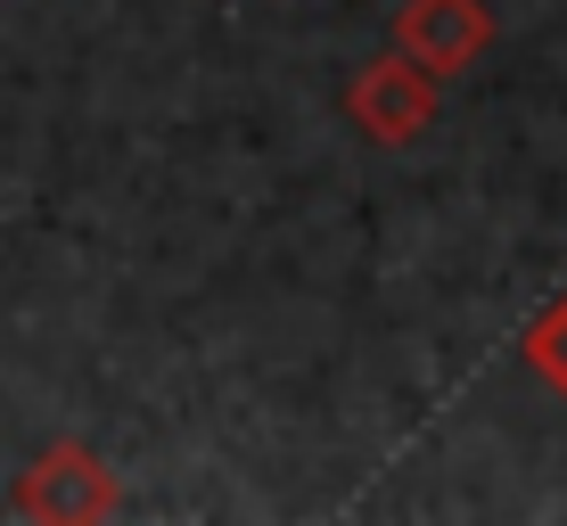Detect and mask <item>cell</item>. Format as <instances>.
Listing matches in <instances>:
<instances>
[{
	"label": "cell",
	"mask_w": 567,
	"mask_h": 526,
	"mask_svg": "<svg viewBox=\"0 0 567 526\" xmlns=\"http://www.w3.org/2000/svg\"><path fill=\"white\" fill-rule=\"evenodd\" d=\"M9 510L33 518V526H100V518L124 510V477L83 436H58L50 453H33V470H17Z\"/></svg>",
	"instance_id": "cell-1"
},
{
	"label": "cell",
	"mask_w": 567,
	"mask_h": 526,
	"mask_svg": "<svg viewBox=\"0 0 567 526\" xmlns=\"http://www.w3.org/2000/svg\"><path fill=\"white\" fill-rule=\"evenodd\" d=\"M436 115H444V83L420 74L412 58H395V50L346 74V124H354L370 148H412V141L436 132Z\"/></svg>",
	"instance_id": "cell-2"
},
{
	"label": "cell",
	"mask_w": 567,
	"mask_h": 526,
	"mask_svg": "<svg viewBox=\"0 0 567 526\" xmlns=\"http://www.w3.org/2000/svg\"><path fill=\"white\" fill-rule=\"evenodd\" d=\"M518 354H526V370H535L543 386H559V395H567V288H559L551 305H543L535 321H526Z\"/></svg>",
	"instance_id": "cell-4"
},
{
	"label": "cell",
	"mask_w": 567,
	"mask_h": 526,
	"mask_svg": "<svg viewBox=\"0 0 567 526\" xmlns=\"http://www.w3.org/2000/svg\"><path fill=\"white\" fill-rule=\"evenodd\" d=\"M494 0H403L395 17H386V50L412 58L420 74H436V83H453L468 74L485 50H494Z\"/></svg>",
	"instance_id": "cell-3"
}]
</instances>
